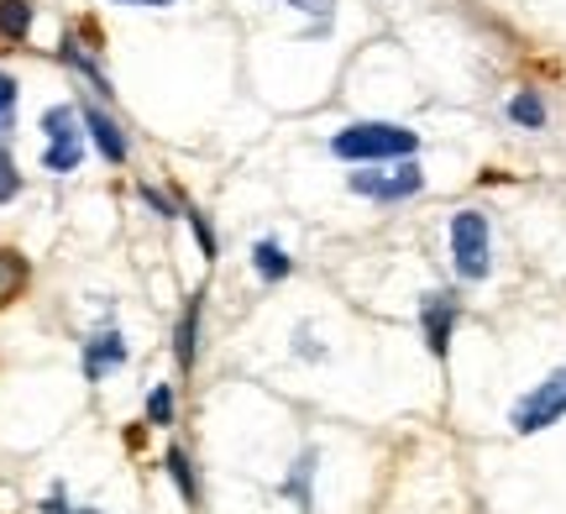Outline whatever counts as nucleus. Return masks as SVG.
Returning a JSON list of instances; mask_svg holds the SVG:
<instances>
[{
  "instance_id": "f257e3e1",
  "label": "nucleus",
  "mask_w": 566,
  "mask_h": 514,
  "mask_svg": "<svg viewBox=\"0 0 566 514\" xmlns=\"http://www.w3.org/2000/svg\"><path fill=\"white\" fill-rule=\"evenodd\" d=\"M331 153L346 164H388V158H415L420 153V132L399 122H352L331 137Z\"/></svg>"
},
{
  "instance_id": "f03ea898",
  "label": "nucleus",
  "mask_w": 566,
  "mask_h": 514,
  "mask_svg": "<svg viewBox=\"0 0 566 514\" xmlns=\"http://www.w3.org/2000/svg\"><path fill=\"white\" fill-rule=\"evenodd\" d=\"M451 268H457V279H467V284L488 279V268H493V237H488L483 210H457L451 216Z\"/></svg>"
},
{
  "instance_id": "7ed1b4c3",
  "label": "nucleus",
  "mask_w": 566,
  "mask_h": 514,
  "mask_svg": "<svg viewBox=\"0 0 566 514\" xmlns=\"http://www.w3.org/2000/svg\"><path fill=\"white\" fill-rule=\"evenodd\" d=\"M42 132H48L42 168H48V174H74V168L84 164V116H80V105H48V111H42Z\"/></svg>"
},
{
  "instance_id": "20e7f679",
  "label": "nucleus",
  "mask_w": 566,
  "mask_h": 514,
  "mask_svg": "<svg viewBox=\"0 0 566 514\" xmlns=\"http://www.w3.org/2000/svg\"><path fill=\"white\" fill-rule=\"evenodd\" d=\"M346 189L363 195V200H378V206H399V200H415L424 189V168L415 158H399L394 168H363V174H352Z\"/></svg>"
},
{
  "instance_id": "39448f33",
  "label": "nucleus",
  "mask_w": 566,
  "mask_h": 514,
  "mask_svg": "<svg viewBox=\"0 0 566 514\" xmlns=\"http://www.w3.org/2000/svg\"><path fill=\"white\" fill-rule=\"evenodd\" d=\"M562 415H566V368H556L551 378H541V384L514 405L509 426H514L520 436H535V431H551Z\"/></svg>"
},
{
  "instance_id": "423d86ee",
  "label": "nucleus",
  "mask_w": 566,
  "mask_h": 514,
  "mask_svg": "<svg viewBox=\"0 0 566 514\" xmlns=\"http://www.w3.org/2000/svg\"><path fill=\"white\" fill-rule=\"evenodd\" d=\"M462 321V300L457 294H446V289H430L420 300V331H424V347L430 357H446L451 352V331Z\"/></svg>"
},
{
  "instance_id": "0eeeda50",
  "label": "nucleus",
  "mask_w": 566,
  "mask_h": 514,
  "mask_svg": "<svg viewBox=\"0 0 566 514\" xmlns=\"http://www.w3.org/2000/svg\"><path fill=\"white\" fill-rule=\"evenodd\" d=\"M126 363V342H122V331H95L90 342H84V378L90 384H101L111 368H122Z\"/></svg>"
},
{
  "instance_id": "6e6552de",
  "label": "nucleus",
  "mask_w": 566,
  "mask_h": 514,
  "mask_svg": "<svg viewBox=\"0 0 566 514\" xmlns=\"http://www.w3.org/2000/svg\"><path fill=\"white\" fill-rule=\"evenodd\" d=\"M84 126H90V137H95V147H101L105 164H126V132L116 116H105L101 105H80Z\"/></svg>"
},
{
  "instance_id": "1a4fd4ad",
  "label": "nucleus",
  "mask_w": 566,
  "mask_h": 514,
  "mask_svg": "<svg viewBox=\"0 0 566 514\" xmlns=\"http://www.w3.org/2000/svg\"><path fill=\"white\" fill-rule=\"evenodd\" d=\"M252 268H258V279H263V284H283V279L294 273V258H289L279 242H268L263 237V242L252 248Z\"/></svg>"
},
{
  "instance_id": "9d476101",
  "label": "nucleus",
  "mask_w": 566,
  "mask_h": 514,
  "mask_svg": "<svg viewBox=\"0 0 566 514\" xmlns=\"http://www.w3.org/2000/svg\"><path fill=\"white\" fill-rule=\"evenodd\" d=\"M315 462H321V452L310 447V452H300V462H294V473L283 478V499H294L300 510H315V494H310V478H315Z\"/></svg>"
},
{
  "instance_id": "9b49d317",
  "label": "nucleus",
  "mask_w": 566,
  "mask_h": 514,
  "mask_svg": "<svg viewBox=\"0 0 566 514\" xmlns=\"http://www.w3.org/2000/svg\"><path fill=\"white\" fill-rule=\"evenodd\" d=\"M195 347H200V300L184 305L179 331H174V357H179V368H195Z\"/></svg>"
},
{
  "instance_id": "f8f14e48",
  "label": "nucleus",
  "mask_w": 566,
  "mask_h": 514,
  "mask_svg": "<svg viewBox=\"0 0 566 514\" xmlns=\"http://www.w3.org/2000/svg\"><path fill=\"white\" fill-rule=\"evenodd\" d=\"M27 279H32V268H27V258L11 248H0V305H11L21 289H27Z\"/></svg>"
},
{
  "instance_id": "ddd939ff",
  "label": "nucleus",
  "mask_w": 566,
  "mask_h": 514,
  "mask_svg": "<svg viewBox=\"0 0 566 514\" xmlns=\"http://www.w3.org/2000/svg\"><path fill=\"white\" fill-rule=\"evenodd\" d=\"M509 122L525 126V132H541V126H546V101H541L535 90H520V95L509 101Z\"/></svg>"
},
{
  "instance_id": "4468645a",
  "label": "nucleus",
  "mask_w": 566,
  "mask_h": 514,
  "mask_svg": "<svg viewBox=\"0 0 566 514\" xmlns=\"http://www.w3.org/2000/svg\"><path fill=\"white\" fill-rule=\"evenodd\" d=\"M32 32V0H0V38L21 42Z\"/></svg>"
},
{
  "instance_id": "2eb2a0df",
  "label": "nucleus",
  "mask_w": 566,
  "mask_h": 514,
  "mask_svg": "<svg viewBox=\"0 0 566 514\" xmlns=\"http://www.w3.org/2000/svg\"><path fill=\"white\" fill-rule=\"evenodd\" d=\"M283 6H294V11H304L310 17V27H304V38H325L331 32V0H283Z\"/></svg>"
},
{
  "instance_id": "dca6fc26",
  "label": "nucleus",
  "mask_w": 566,
  "mask_h": 514,
  "mask_svg": "<svg viewBox=\"0 0 566 514\" xmlns=\"http://www.w3.org/2000/svg\"><path fill=\"white\" fill-rule=\"evenodd\" d=\"M147 426H174V389L168 384L147 394Z\"/></svg>"
},
{
  "instance_id": "f3484780",
  "label": "nucleus",
  "mask_w": 566,
  "mask_h": 514,
  "mask_svg": "<svg viewBox=\"0 0 566 514\" xmlns=\"http://www.w3.org/2000/svg\"><path fill=\"white\" fill-rule=\"evenodd\" d=\"M189 231H195V242H200V258H216V252H221V242H216V227H210V216L189 210Z\"/></svg>"
},
{
  "instance_id": "a211bd4d",
  "label": "nucleus",
  "mask_w": 566,
  "mask_h": 514,
  "mask_svg": "<svg viewBox=\"0 0 566 514\" xmlns=\"http://www.w3.org/2000/svg\"><path fill=\"white\" fill-rule=\"evenodd\" d=\"M17 189H21V174H17V164H11V153H6V137H0V206L17 200Z\"/></svg>"
},
{
  "instance_id": "6ab92c4d",
  "label": "nucleus",
  "mask_w": 566,
  "mask_h": 514,
  "mask_svg": "<svg viewBox=\"0 0 566 514\" xmlns=\"http://www.w3.org/2000/svg\"><path fill=\"white\" fill-rule=\"evenodd\" d=\"M163 462H168V478L179 483V494H184V499H195V478H189V462H184L179 447H168V457H163Z\"/></svg>"
},
{
  "instance_id": "aec40b11",
  "label": "nucleus",
  "mask_w": 566,
  "mask_h": 514,
  "mask_svg": "<svg viewBox=\"0 0 566 514\" xmlns=\"http://www.w3.org/2000/svg\"><path fill=\"white\" fill-rule=\"evenodd\" d=\"M11 116H17V80L0 74V137H11Z\"/></svg>"
},
{
  "instance_id": "412c9836",
  "label": "nucleus",
  "mask_w": 566,
  "mask_h": 514,
  "mask_svg": "<svg viewBox=\"0 0 566 514\" xmlns=\"http://www.w3.org/2000/svg\"><path fill=\"white\" fill-rule=\"evenodd\" d=\"M142 200H147V210H158V221H174V206H168V195H158L153 185H142Z\"/></svg>"
},
{
  "instance_id": "4be33fe9",
  "label": "nucleus",
  "mask_w": 566,
  "mask_h": 514,
  "mask_svg": "<svg viewBox=\"0 0 566 514\" xmlns=\"http://www.w3.org/2000/svg\"><path fill=\"white\" fill-rule=\"evenodd\" d=\"M42 514H101V510H74L63 494H48V499H42Z\"/></svg>"
},
{
  "instance_id": "5701e85b",
  "label": "nucleus",
  "mask_w": 566,
  "mask_h": 514,
  "mask_svg": "<svg viewBox=\"0 0 566 514\" xmlns=\"http://www.w3.org/2000/svg\"><path fill=\"white\" fill-rule=\"evenodd\" d=\"M116 6H174V0H116Z\"/></svg>"
}]
</instances>
